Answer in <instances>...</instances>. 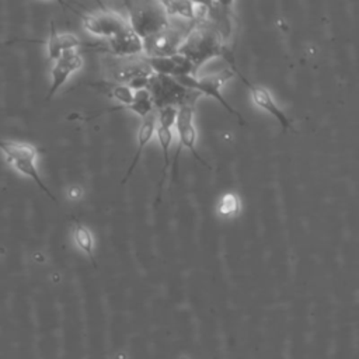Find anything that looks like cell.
Returning a JSON list of instances; mask_svg holds the SVG:
<instances>
[{
	"label": "cell",
	"mask_w": 359,
	"mask_h": 359,
	"mask_svg": "<svg viewBox=\"0 0 359 359\" xmlns=\"http://www.w3.org/2000/svg\"><path fill=\"white\" fill-rule=\"evenodd\" d=\"M147 90L151 95L154 109L163 107H195L201 94L195 90L184 87L174 77L153 74L149 80Z\"/></svg>",
	"instance_id": "2"
},
{
	"label": "cell",
	"mask_w": 359,
	"mask_h": 359,
	"mask_svg": "<svg viewBox=\"0 0 359 359\" xmlns=\"http://www.w3.org/2000/svg\"><path fill=\"white\" fill-rule=\"evenodd\" d=\"M226 45L220 39L216 29L205 17V10L199 8L191 31L178 49V55L188 59L196 72L209 60L224 56Z\"/></svg>",
	"instance_id": "1"
},
{
	"label": "cell",
	"mask_w": 359,
	"mask_h": 359,
	"mask_svg": "<svg viewBox=\"0 0 359 359\" xmlns=\"http://www.w3.org/2000/svg\"><path fill=\"white\" fill-rule=\"evenodd\" d=\"M194 119H195V107H180L177 109V118H175L174 129L177 130L180 146H178V151H177L175 160H174V175L177 174L178 156H180L182 149H187L202 165H206V161L198 153V149H196L198 132H196Z\"/></svg>",
	"instance_id": "8"
},
{
	"label": "cell",
	"mask_w": 359,
	"mask_h": 359,
	"mask_svg": "<svg viewBox=\"0 0 359 359\" xmlns=\"http://www.w3.org/2000/svg\"><path fill=\"white\" fill-rule=\"evenodd\" d=\"M236 0H215V6L224 8V10H233Z\"/></svg>",
	"instance_id": "24"
},
{
	"label": "cell",
	"mask_w": 359,
	"mask_h": 359,
	"mask_svg": "<svg viewBox=\"0 0 359 359\" xmlns=\"http://www.w3.org/2000/svg\"><path fill=\"white\" fill-rule=\"evenodd\" d=\"M45 45L48 59L55 62L62 55L72 50H77L80 48V39L77 35L72 32H56L55 29H52Z\"/></svg>",
	"instance_id": "15"
},
{
	"label": "cell",
	"mask_w": 359,
	"mask_h": 359,
	"mask_svg": "<svg viewBox=\"0 0 359 359\" xmlns=\"http://www.w3.org/2000/svg\"><path fill=\"white\" fill-rule=\"evenodd\" d=\"M154 135H157L158 144H160L161 153H163V168H161L160 181H158V188L161 191L163 182H164L165 177H167V170L170 167L168 154H170V149H171L172 142H174V132L170 128H165V126H161V125H156V133Z\"/></svg>",
	"instance_id": "17"
},
{
	"label": "cell",
	"mask_w": 359,
	"mask_h": 359,
	"mask_svg": "<svg viewBox=\"0 0 359 359\" xmlns=\"http://www.w3.org/2000/svg\"><path fill=\"white\" fill-rule=\"evenodd\" d=\"M234 76L233 70L224 69L212 74H205V76H182V77H177L175 80L182 84L184 87H188L191 90L198 91L201 95H206L210 98H215L216 101H219L230 114L236 115L237 118L241 119V115L237 109H234L227 100L222 95L220 88Z\"/></svg>",
	"instance_id": "7"
},
{
	"label": "cell",
	"mask_w": 359,
	"mask_h": 359,
	"mask_svg": "<svg viewBox=\"0 0 359 359\" xmlns=\"http://www.w3.org/2000/svg\"><path fill=\"white\" fill-rule=\"evenodd\" d=\"M146 60L154 74L170 76L174 79L182 76H198L192 63L178 53L168 57H146Z\"/></svg>",
	"instance_id": "12"
},
{
	"label": "cell",
	"mask_w": 359,
	"mask_h": 359,
	"mask_svg": "<svg viewBox=\"0 0 359 359\" xmlns=\"http://www.w3.org/2000/svg\"><path fill=\"white\" fill-rule=\"evenodd\" d=\"M102 70L112 84H130L135 79L150 77V69L143 55L136 56H108L102 60Z\"/></svg>",
	"instance_id": "6"
},
{
	"label": "cell",
	"mask_w": 359,
	"mask_h": 359,
	"mask_svg": "<svg viewBox=\"0 0 359 359\" xmlns=\"http://www.w3.org/2000/svg\"><path fill=\"white\" fill-rule=\"evenodd\" d=\"M72 237H73V241H74V245L77 247V250L87 255V257H91L94 254V250H95V238H94V234L93 231L84 226V224H76L73 227V233H72Z\"/></svg>",
	"instance_id": "19"
},
{
	"label": "cell",
	"mask_w": 359,
	"mask_h": 359,
	"mask_svg": "<svg viewBox=\"0 0 359 359\" xmlns=\"http://www.w3.org/2000/svg\"><path fill=\"white\" fill-rule=\"evenodd\" d=\"M83 57L77 50L67 52L56 59L50 69V86L46 100H50L66 84V81L83 67Z\"/></svg>",
	"instance_id": "10"
},
{
	"label": "cell",
	"mask_w": 359,
	"mask_h": 359,
	"mask_svg": "<svg viewBox=\"0 0 359 359\" xmlns=\"http://www.w3.org/2000/svg\"><path fill=\"white\" fill-rule=\"evenodd\" d=\"M194 21L170 18L167 27L143 39V56L168 57L177 55Z\"/></svg>",
	"instance_id": "3"
},
{
	"label": "cell",
	"mask_w": 359,
	"mask_h": 359,
	"mask_svg": "<svg viewBox=\"0 0 359 359\" xmlns=\"http://www.w3.org/2000/svg\"><path fill=\"white\" fill-rule=\"evenodd\" d=\"M135 91L128 84H112L111 86V97L118 101L121 105L128 108L133 100Z\"/></svg>",
	"instance_id": "21"
},
{
	"label": "cell",
	"mask_w": 359,
	"mask_h": 359,
	"mask_svg": "<svg viewBox=\"0 0 359 359\" xmlns=\"http://www.w3.org/2000/svg\"><path fill=\"white\" fill-rule=\"evenodd\" d=\"M194 6H196L198 8H202L205 11H209L215 7V0H189Z\"/></svg>",
	"instance_id": "23"
},
{
	"label": "cell",
	"mask_w": 359,
	"mask_h": 359,
	"mask_svg": "<svg viewBox=\"0 0 359 359\" xmlns=\"http://www.w3.org/2000/svg\"><path fill=\"white\" fill-rule=\"evenodd\" d=\"M83 28L93 36L109 39L129 25L128 18L111 10H98L83 15Z\"/></svg>",
	"instance_id": "9"
},
{
	"label": "cell",
	"mask_w": 359,
	"mask_h": 359,
	"mask_svg": "<svg viewBox=\"0 0 359 359\" xmlns=\"http://www.w3.org/2000/svg\"><path fill=\"white\" fill-rule=\"evenodd\" d=\"M84 192H86V191H84L83 185H80V184H72V185H69V187L66 188V198H67L69 201L76 202V201L83 199Z\"/></svg>",
	"instance_id": "22"
},
{
	"label": "cell",
	"mask_w": 359,
	"mask_h": 359,
	"mask_svg": "<svg viewBox=\"0 0 359 359\" xmlns=\"http://www.w3.org/2000/svg\"><path fill=\"white\" fill-rule=\"evenodd\" d=\"M158 3L161 4L168 18L195 21L199 13V8L194 6L189 0H160Z\"/></svg>",
	"instance_id": "16"
},
{
	"label": "cell",
	"mask_w": 359,
	"mask_h": 359,
	"mask_svg": "<svg viewBox=\"0 0 359 359\" xmlns=\"http://www.w3.org/2000/svg\"><path fill=\"white\" fill-rule=\"evenodd\" d=\"M240 74V73H238ZM240 77L243 79V81L245 83V86L248 87L250 90V97H251V101L252 104L262 109L264 112L269 114L271 116H273L279 123L280 126L283 128V130H287L289 126H290V119L287 118V115L283 112V109L276 104V101L273 100L272 94L269 93L268 88H265L264 86H259V84H252L250 81H247V79L244 76L240 74Z\"/></svg>",
	"instance_id": "11"
},
{
	"label": "cell",
	"mask_w": 359,
	"mask_h": 359,
	"mask_svg": "<svg viewBox=\"0 0 359 359\" xmlns=\"http://www.w3.org/2000/svg\"><path fill=\"white\" fill-rule=\"evenodd\" d=\"M129 27L142 38L163 29L170 18L157 0H132L128 4Z\"/></svg>",
	"instance_id": "5"
},
{
	"label": "cell",
	"mask_w": 359,
	"mask_h": 359,
	"mask_svg": "<svg viewBox=\"0 0 359 359\" xmlns=\"http://www.w3.org/2000/svg\"><path fill=\"white\" fill-rule=\"evenodd\" d=\"M157 1H160V0H157Z\"/></svg>",
	"instance_id": "26"
},
{
	"label": "cell",
	"mask_w": 359,
	"mask_h": 359,
	"mask_svg": "<svg viewBox=\"0 0 359 359\" xmlns=\"http://www.w3.org/2000/svg\"><path fill=\"white\" fill-rule=\"evenodd\" d=\"M108 45L112 56L143 55V39L129 25L109 38Z\"/></svg>",
	"instance_id": "13"
},
{
	"label": "cell",
	"mask_w": 359,
	"mask_h": 359,
	"mask_svg": "<svg viewBox=\"0 0 359 359\" xmlns=\"http://www.w3.org/2000/svg\"><path fill=\"white\" fill-rule=\"evenodd\" d=\"M128 109L130 112H133L135 115L140 116L142 119L146 118L149 114L154 112V105H153V100L151 95L149 93L147 88H142V90H136L133 94V100L130 102V105L128 107Z\"/></svg>",
	"instance_id": "20"
},
{
	"label": "cell",
	"mask_w": 359,
	"mask_h": 359,
	"mask_svg": "<svg viewBox=\"0 0 359 359\" xmlns=\"http://www.w3.org/2000/svg\"><path fill=\"white\" fill-rule=\"evenodd\" d=\"M216 215L222 219H234L241 212V199L234 192H224L216 202Z\"/></svg>",
	"instance_id": "18"
},
{
	"label": "cell",
	"mask_w": 359,
	"mask_h": 359,
	"mask_svg": "<svg viewBox=\"0 0 359 359\" xmlns=\"http://www.w3.org/2000/svg\"><path fill=\"white\" fill-rule=\"evenodd\" d=\"M0 151L3 153V156L6 158V163L13 170L22 174L24 177L31 178L43 192H46L52 198L50 191L42 181L39 171L36 168L38 150L34 144L27 143V142H14V140H1L0 139Z\"/></svg>",
	"instance_id": "4"
},
{
	"label": "cell",
	"mask_w": 359,
	"mask_h": 359,
	"mask_svg": "<svg viewBox=\"0 0 359 359\" xmlns=\"http://www.w3.org/2000/svg\"><path fill=\"white\" fill-rule=\"evenodd\" d=\"M156 125H157V115H156V111L149 114L146 118L142 119V123L139 125L137 128V133H136V137H137V147H136V151H135V156L129 164V168L126 170V175L122 178V182L125 184L129 177L132 175L135 167L137 165L142 154H143V150L144 147L149 144V142L153 139L154 133H156Z\"/></svg>",
	"instance_id": "14"
},
{
	"label": "cell",
	"mask_w": 359,
	"mask_h": 359,
	"mask_svg": "<svg viewBox=\"0 0 359 359\" xmlns=\"http://www.w3.org/2000/svg\"><path fill=\"white\" fill-rule=\"evenodd\" d=\"M52 1H57L59 4H62V6H65V0H52Z\"/></svg>",
	"instance_id": "25"
}]
</instances>
